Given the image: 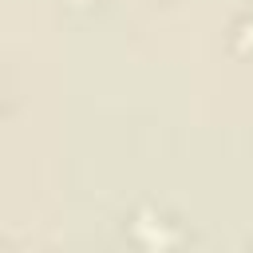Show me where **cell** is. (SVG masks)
Listing matches in <instances>:
<instances>
[{"label":"cell","mask_w":253,"mask_h":253,"mask_svg":"<svg viewBox=\"0 0 253 253\" xmlns=\"http://www.w3.org/2000/svg\"><path fill=\"white\" fill-rule=\"evenodd\" d=\"M233 47H237L241 55H253V12L233 28Z\"/></svg>","instance_id":"obj_2"},{"label":"cell","mask_w":253,"mask_h":253,"mask_svg":"<svg viewBox=\"0 0 253 253\" xmlns=\"http://www.w3.org/2000/svg\"><path fill=\"white\" fill-rule=\"evenodd\" d=\"M130 237L138 245H146V249H166V245H178L182 241V229H174V221H166L154 210H138L130 217Z\"/></svg>","instance_id":"obj_1"},{"label":"cell","mask_w":253,"mask_h":253,"mask_svg":"<svg viewBox=\"0 0 253 253\" xmlns=\"http://www.w3.org/2000/svg\"><path fill=\"white\" fill-rule=\"evenodd\" d=\"M75 4H91V0H75Z\"/></svg>","instance_id":"obj_3"}]
</instances>
